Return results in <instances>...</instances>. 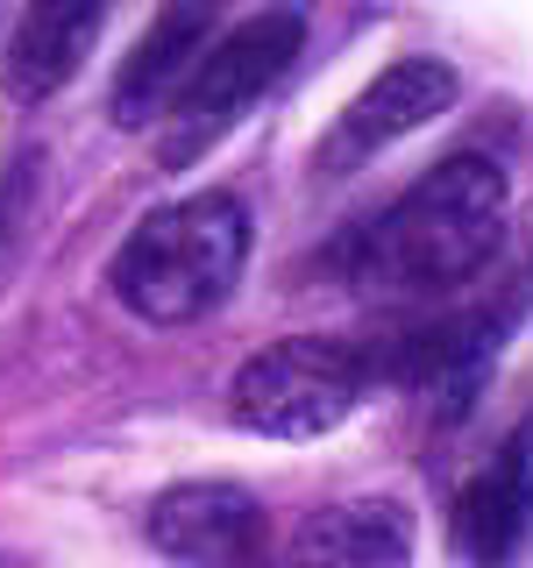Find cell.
Returning <instances> with one entry per match:
<instances>
[{
    "instance_id": "7",
    "label": "cell",
    "mask_w": 533,
    "mask_h": 568,
    "mask_svg": "<svg viewBox=\"0 0 533 568\" xmlns=\"http://www.w3.org/2000/svg\"><path fill=\"white\" fill-rule=\"evenodd\" d=\"M533 540V413L512 426L484 476L455 497V555L470 568H512Z\"/></svg>"
},
{
    "instance_id": "2",
    "label": "cell",
    "mask_w": 533,
    "mask_h": 568,
    "mask_svg": "<svg viewBox=\"0 0 533 568\" xmlns=\"http://www.w3.org/2000/svg\"><path fill=\"white\" fill-rule=\"evenodd\" d=\"M249 263V213L228 192H192L157 213H142L135 235L114 248L107 284L135 320L150 327H185V320L213 313L235 292Z\"/></svg>"
},
{
    "instance_id": "6",
    "label": "cell",
    "mask_w": 533,
    "mask_h": 568,
    "mask_svg": "<svg viewBox=\"0 0 533 568\" xmlns=\"http://www.w3.org/2000/svg\"><path fill=\"white\" fill-rule=\"evenodd\" d=\"M455 93H462L455 64H441V58H399V64L378 71V79H370L363 93L342 106V121H334L328 150H320V164H328V171H349L355 156L391 150L399 135L426 129L434 114H449Z\"/></svg>"
},
{
    "instance_id": "5",
    "label": "cell",
    "mask_w": 533,
    "mask_h": 568,
    "mask_svg": "<svg viewBox=\"0 0 533 568\" xmlns=\"http://www.w3.org/2000/svg\"><path fill=\"white\" fill-rule=\"evenodd\" d=\"M142 532L185 568H249L263 547V505L242 484H171L150 497Z\"/></svg>"
},
{
    "instance_id": "9",
    "label": "cell",
    "mask_w": 533,
    "mask_h": 568,
    "mask_svg": "<svg viewBox=\"0 0 533 568\" xmlns=\"http://www.w3.org/2000/svg\"><path fill=\"white\" fill-rule=\"evenodd\" d=\"M100 22H107V0H29L22 22H14V43H8V100H50L64 93L71 79L86 71L100 43Z\"/></svg>"
},
{
    "instance_id": "10",
    "label": "cell",
    "mask_w": 533,
    "mask_h": 568,
    "mask_svg": "<svg viewBox=\"0 0 533 568\" xmlns=\"http://www.w3.org/2000/svg\"><path fill=\"white\" fill-rule=\"evenodd\" d=\"M413 561V519L391 497H355L328 505L292 532L284 568H405Z\"/></svg>"
},
{
    "instance_id": "8",
    "label": "cell",
    "mask_w": 533,
    "mask_h": 568,
    "mask_svg": "<svg viewBox=\"0 0 533 568\" xmlns=\"http://www.w3.org/2000/svg\"><path fill=\"white\" fill-rule=\"evenodd\" d=\"M228 14V0H164L157 22L142 29V43L114 71V121L121 129H150L185 85V71L207 58V36Z\"/></svg>"
},
{
    "instance_id": "1",
    "label": "cell",
    "mask_w": 533,
    "mask_h": 568,
    "mask_svg": "<svg viewBox=\"0 0 533 568\" xmlns=\"http://www.w3.org/2000/svg\"><path fill=\"white\" fill-rule=\"evenodd\" d=\"M497 235H505V164L449 156L349 242V277L391 298L449 292V284L484 271Z\"/></svg>"
},
{
    "instance_id": "11",
    "label": "cell",
    "mask_w": 533,
    "mask_h": 568,
    "mask_svg": "<svg viewBox=\"0 0 533 568\" xmlns=\"http://www.w3.org/2000/svg\"><path fill=\"white\" fill-rule=\"evenodd\" d=\"M29 213H36V156H14V164L0 171V256L22 242Z\"/></svg>"
},
{
    "instance_id": "3",
    "label": "cell",
    "mask_w": 533,
    "mask_h": 568,
    "mask_svg": "<svg viewBox=\"0 0 533 568\" xmlns=\"http://www.w3.org/2000/svg\"><path fill=\"white\" fill-rule=\"evenodd\" d=\"M306 50V14L299 8H263L235 22L221 43H207V58L185 71V85L171 93V114H164V171H185L221 142L235 121L249 114V100H263L271 85L292 71V58Z\"/></svg>"
},
{
    "instance_id": "4",
    "label": "cell",
    "mask_w": 533,
    "mask_h": 568,
    "mask_svg": "<svg viewBox=\"0 0 533 568\" xmlns=\"http://www.w3.org/2000/svg\"><path fill=\"white\" fill-rule=\"evenodd\" d=\"M363 384H370L363 348L334 342V334H292V342H271L235 369L228 419L263 440H313V434H334L355 413Z\"/></svg>"
}]
</instances>
